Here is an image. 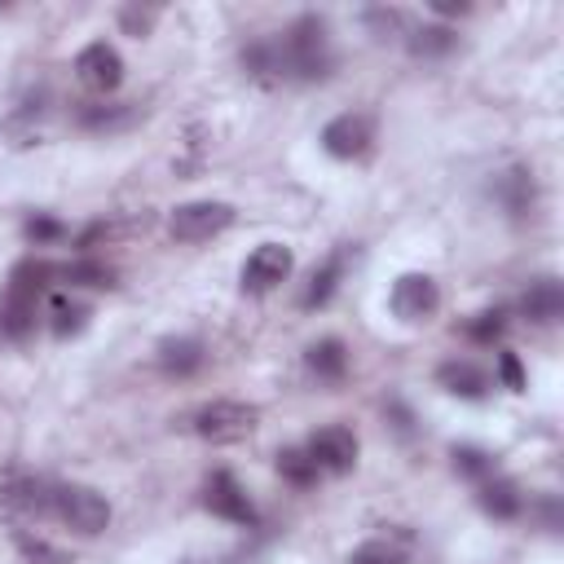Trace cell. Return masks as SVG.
Returning <instances> with one entry per match:
<instances>
[{
	"mask_svg": "<svg viewBox=\"0 0 564 564\" xmlns=\"http://www.w3.org/2000/svg\"><path fill=\"white\" fill-rule=\"evenodd\" d=\"M282 57H286V79H326L335 70V48H330V26L317 13H300L282 35Z\"/></svg>",
	"mask_w": 564,
	"mask_h": 564,
	"instance_id": "obj_1",
	"label": "cell"
},
{
	"mask_svg": "<svg viewBox=\"0 0 564 564\" xmlns=\"http://www.w3.org/2000/svg\"><path fill=\"white\" fill-rule=\"evenodd\" d=\"M40 520H53V480L31 476V471H4L0 476V524L26 533Z\"/></svg>",
	"mask_w": 564,
	"mask_h": 564,
	"instance_id": "obj_2",
	"label": "cell"
},
{
	"mask_svg": "<svg viewBox=\"0 0 564 564\" xmlns=\"http://www.w3.org/2000/svg\"><path fill=\"white\" fill-rule=\"evenodd\" d=\"M53 520L66 524V529L79 533V538H97V533H106V524H110V502H106L101 489L79 485V480L53 485Z\"/></svg>",
	"mask_w": 564,
	"mask_h": 564,
	"instance_id": "obj_3",
	"label": "cell"
},
{
	"mask_svg": "<svg viewBox=\"0 0 564 564\" xmlns=\"http://www.w3.org/2000/svg\"><path fill=\"white\" fill-rule=\"evenodd\" d=\"M256 423H260V410L247 401H207L189 414V432L212 445H238L256 432Z\"/></svg>",
	"mask_w": 564,
	"mask_h": 564,
	"instance_id": "obj_4",
	"label": "cell"
},
{
	"mask_svg": "<svg viewBox=\"0 0 564 564\" xmlns=\"http://www.w3.org/2000/svg\"><path fill=\"white\" fill-rule=\"evenodd\" d=\"M229 225H234V207L220 198H194L167 216V229L176 242H207V238L225 234Z\"/></svg>",
	"mask_w": 564,
	"mask_h": 564,
	"instance_id": "obj_5",
	"label": "cell"
},
{
	"mask_svg": "<svg viewBox=\"0 0 564 564\" xmlns=\"http://www.w3.org/2000/svg\"><path fill=\"white\" fill-rule=\"evenodd\" d=\"M304 449H308V458L317 463V471H326V476H344V471L357 467L361 441H357L352 427H344V423H326V427H317V432L308 436Z\"/></svg>",
	"mask_w": 564,
	"mask_h": 564,
	"instance_id": "obj_6",
	"label": "cell"
},
{
	"mask_svg": "<svg viewBox=\"0 0 564 564\" xmlns=\"http://www.w3.org/2000/svg\"><path fill=\"white\" fill-rule=\"evenodd\" d=\"M291 269H295L291 247H282V242H260V247L247 256V264H242V291L264 295V291L282 286V282L291 278Z\"/></svg>",
	"mask_w": 564,
	"mask_h": 564,
	"instance_id": "obj_7",
	"label": "cell"
},
{
	"mask_svg": "<svg viewBox=\"0 0 564 564\" xmlns=\"http://www.w3.org/2000/svg\"><path fill=\"white\" fill-rule=\"evenodd\" d=\"M388 304L401 322H427L441 308V286L427 273H401L388 291Z\"/></svg>",
	"mask_w": 564,
	"mask_h": 564,
	"instance_id": "obj_8",
	"label": "cell"
},
{
	"mask_svg": "<svg viewBox=\"0 0 564 564\" xmlns=\"http://www.w3.org/2000/svg\"><path fill=\"white\" fill-rule=\"evenodd\" d=\"M75 75H79V84L93 88V93H115V88L123 84V57H119L115 44L93 40V44H84V48L75 53Z\"/></svg>",
	"mask_w": 564,
	"mask_h": 564,
	"instance_id": "obj_9",
	"label": "cell"
},
{
	"mask_svg": "<svg viewBox=\"0 0 564 564\" xmlns=\"http://www.w3.org/2000/svg\"><path fill=\"white\" fill-rule=\"evenodd\" d=\"M203 507L212 511V516H220V520H229V524H256L260 516H256V502L247 498V489L229 476V471H212L207 476V485H203Z\"/></svg>",
	"mask_w": 564,
	"mask_h": 564,
	"instance_id": "obj_10",
	"label": "cell"
},
{
	"mask_svg": "<svg viewBox=\"0 0 564 564\" xmlns=\"http://www.w3.org/2000/svg\"><path fill=\"white\" fill-rule=\"evenodd\" d=\"M370 141H375V128H370L366 115H335V119L322 128V150H326L330 159H344V163L370 154Z\"/></svg>",
	"mask_w": 564,
	"mask_h": 564,
	"instance_id": "obj_11",
	"label": "cell"
},
{
	"mask_svg": "<svg viewBox=\"0 0 564 564\" xmlns=\"http://www.w3.org/2000/svg\"><path fill=\"white\" fill-rule=\"evenodd\" d=\"M436 383L449 392V397H463V401H485L489 397V375L476 366V361H467V357H454V361H445L441 370H436Z\"/></svg>",
	"mask_w": 564,
	"mask_h": 564,
	"instance_id": "obj_12",
	"label": "cell"
},
{
	"mask_svg": "<svg viewBox=\"0 0 564 564\" xmlns=\"http://www.w3.org/2000/svg\"><path fill=\"white\" fill-rule=\"evenodd\" d=\"M53 278H57V264H48V260H40V256H26V260H18V264L9 269V286H4V295L40 304V295L48 291Z\"/></svg>",
	"mask_w": 564,
	"mask_h": 564,
	"instance_id": "obj_13",
	"label": "cell"
},
{
	"mask_svg": "<svg viewBox=\"0 0 564 564\" xmlns=\"http://www.w3.org/2000/svg\"><path fill=\"white\" fill-rule=\"evenodd\" d=\"M520 313H524L529 322H538V326L560 322V313H564V286H560L555 278H538V282H529V291L520 295Z\"/></svg>",
	"mask_w": 564,
	"mask_h": 564,
	"instance_id": "obj_14",
	"label": "cell"
},
{
	"mask_svg": "<svg viewBox=\"0 0 564 564\" xmlns=\"http://www.w3.org/2000/svg\"><path fill=\"white\" fill-rule=\"evenodd\" d=\"M242 66H247L256 79H264V84H278V79H286L282 40H278V35H260V40H251V44L242 48Z\"/></svg>",
	"mask_w": 564,
	"mask_h": 564,
	"instance_id": "obj_15",
	"label": "cell"
},
{
	"mask_svg": "<svg viewBox=\"0 0 564 564\" xmlns=\"http://www.w3.org/2000/svg\"><path fill=\"white\" fill-rule=\"evenodd\" d=\"M203 361H207V352H203V344L189 339V335L159 344V370L172 375V379H189L194 370H203Z\"/></svg>",
	"mask_w": 564,
	"mask_h": 564,
	"instance_id": "obj_16",
	"label": "cell"
},
{
	"mask_svg": "<svg viewBox=\"0 0 564 564\" xmlns=\"http://www.w3.org/2000/svg\"><path fill=\"white\" fill-rule=\"evenodd\" d=\"M405 48L414 57H423V62H436V57H449L458 48V31L445 26V22H427V26H414L405 35Z\"/></svg>",
	"mask_w": 564,
	"mask_h": 564,
	"instance_id": "obj_17",
	"label": "cell"
},
{
	"mask_svg": "<svg viewBox=\"0 0 564 564\" xmlns=\"http://www.w3.org/2000/svg\"><path fill=\"white\" fill-rule=\"evenodd\" d=\"M480 507H485V516H494V520H516L520 511H524V498H520V489L507 480V476H489V480H480Z\"/></svg>",
	"mask_w": 564,
	"mask_h": 564,
	"instance_id": "obj_18",
	"label": "cell"
},
{
	"mask_svg": "<svg viewBox=\"0 0 564 564\" xmlns=\"http://www.w3.org/2000/svg\"><path fill=\"white\" fill-rule=\"evenodd\" d=\"M304 361H308V370H313L317 379H326V383H335V379L348 375V348H344V339H335V335L308 344Z\"/></svg>",
	"mask_w": 564,
	"mask_h": 564,
	"instance_id": "obj_19",
	"label": "cell"
},
{
	"mask_svg": "<svg viewBox=\"0 0 564 564\" xmlns=\"http://www.w3.org/2000/svg\"><path fill=\"white\" fill-rule=\"evenodd\" d=\"M344 264H348V251H335L317 273H313V282L304 286V295H300V304L304 308H326L330 304V295L339 291V278H344Z\"/></svg>",
	"mask_w": 564,
	"mask_h": 564,
	"instance_id": "obj_20",
	"label": "cell"
},
{
	"mask_svg": "<svg viewBox=\"0 0 564 564\" xmlns=\"http://www.w3.org/2000/svg\"><path fill=\"white\" fill-rule=\"evenodd\" d=\"M494 189H498V203H502L511 216H524V212L533 207V172H529V167H507Z\"/></svg>",
	"mask_w": 564,
	"mask_h": 564,
	"instance_id": "obj_21",
	"label": "cell"
},
{
	"mask_svg": "<svg viewBox=\"0 0 564 564\" xmlns=\"http://www.w3.org/2000/svg\"><path fill=\"white\" fill-rule=\"evenodd\" d=\"M88 317H93V308L84 304V300H75V295H53L48 300V326H53V335L57 339H66V335H79L84 326H88Z\"/></svg>",
	"mask_w": 564,
	"mask_h": 564,
	"instance_id": "obj_22",
	"label": "cell"
},
{
	"mask_svg": "<svg viewBox=\"0 0 564 564\" xmlns=\"http://www.w3.org/2000/svg\"><path fill=\"white\" fill-rule=\"evenodd\" d=\"M57 278L70 282V286H88V291L115 286V269H110L106 260H93V256H79V260H70V264H62Z\"/></svg>",
	"mask_w": 564,
	"mask_h": 564,
	"instance_id": "obj_23",
	"label": "cell"
},
{
	"mask_svg": "<svg viewBox=\"0 0 564 564\" xmlns=\"http://www.w3.org/2000/svg\"><path fill=\"white\" fill-rule=\"evenodd\" d=\"M31 330H35V304L4 295V300H0V335H4V339H26Z\"/></svg>",
	"mask_w": 564,
	"mask_h": 564,
	"instance_id": "obj_24",
	"label": "cell"
},
{
	"mask_svg": "<svg viewBox=\"0 0 564 564\" xmlns=\"http://www.w3.org/2000/svg\"><path fill=\"white\" fill-rule=\"evenodd\" d=\"M132 119H137V106H123V101H119V106H106V101H101V106H84V110H79V123L93 128V132H119V128H128Z\"/></svg>",
	"mask_w": 564,
	"mask_h": 564,
	"instance_id": "obj_25",
	"label": "cell"
},
{
	"mask_svg": "<svg viewBox=\"0 0 564 564\" xmlns=\"http://www.w3.org/2000/svg\"><path fill=\"white\" fill-rule=\"evenodd\" d=\"M278 476L282 480H291L295 489H308V485H317V463L308 458V449H282L278 454Z\"/></svg>",
	"mask_w": 564,
	"mask_h": 564,
	"instance_id": "obj_26",
	"label": "cell"
},
{
	"mask_svg": "<svg viewBox=\"0 0 564 564\" xmlns=\"http://www.w3.org/2000/svg\"><path fill=\"white\" fill-rule=\"evenodd\" d=\"M454 471L458 476H467V480H489V476H498V467H494V454H485V449H476V445H454Z\"/></svg>",
	"mask_w": 564,
	"mask_h": 564,
	"instance_id": "obj_27",
	"label": "cell"
},
{
	"mask_svg": "<svg viewBox=\"0 0 564 564\" xmlns=\"http://www.w3.org/2000/svg\"><path fill=\"white\" fill-rule=\"evenodd\" d=\"M348 564H405V546L392 538H370L348 555Z\"/></svg>",
	"mask_w": 564,
	"mask_h": 564,
	"instance_id": "obj_28",
	"label": "cell"
},
{
	"mask_svg": "<svg viewBox=\"0 0 564 564\" xmlns=\"http://www.w3.org/2000/svg\"><path fill=\"white\" fill-rule=\"evenodd\" d=\"M463 330H467L476 344H494V339H502V330H507V313H502V308H480V313H471V317L463 322Z\"/></svg>",
	"mask_w": 564,
	"mask_h": 564,
	"instance_id": "obj_29",
	"label": "cell"
},
{
	"mask_svg": "<svg viewBox=\"0 0 564 564\" xmlns=\"http://www.w3.org/2000/svg\"><path fill=\"white\" fill-rule=\"evenodd\" d=\"M18 551H22V560H26V564H70L53 542L31 538V533H18Z\"/></svg>",
	"mask_w": 564,
	"mask_h": 564,
	"instance_id": "obj_30",
	"label": "cell"
},
{
	"mask_svg": "<svg viewBox=\"0 0 564 564\" xmlns=\"http://www.w3.org/2000/svg\"><path fill=\"white\" fill-rule=\"evenodd\" d=\"M154 22H159V9H141V4H123V9H119V26H123L128 35H137V40L150 35Z\"/></svg>",
	"mask_w": 564,
	"mask_h": 564,
	"instance_id": "obj_31",
	"label": "cell"
},
{
	"mask_svg": "<svg viewBox=\"0 0 564 564\" xmlns=\"http://www.w3.org/2000/svg\"><path fill=\"white\" fill-rule=\"evenodd\" d=\"M22 234H26V242L44 247V242H57V238H66V225H62V220H53V216H31V220L22 225Z\"/></svg>",
	"mask_w": 564,
	"mask_h": 564,
	"instance_id": "obj_32",
	"label": "cell"
},
{
	"mask_svg": "<svg viewBox=\"0 0 564 564\" xmlns=\"http://www.w3.org/2000/svg\"><path fill=\"white\" fill-rule=\"evenodd\" d=\"M498 379H502V388H511V392L524 388V370H520V357H516V352H498Z\"/></svg>",
	"mask_w": 564,
	"mask_h": 564,
	"instance_id": "obj_33",
	"label": "cell"
},
{
	"mask_svg": "<svg viewBox=\"0 0 564 564\" xmlns=\"http://www.w3.org/2000/svg\"><path fill=\"white\" fill-rule=\"evenodd\" d=\"M366 22H370V26L392 31V26H401V9H370V13H366Z\"/></svg>",
	"mask_w": 564,
	"mask_h": 564,
	"instance_id": "obj_34",
	"label": "cell"
},
{
	"mask_svg": "<svg viewBox=\"0 0 564 564\" xmlns=\"http://www.w3.org/2000/svg\"><path fill=\"white\" fill-rule=\"evenodd\" d=\"M432 13H441V18H463V13H471V4H432Z\"/></svg>",
	"mask_w": 564,
	"mask_h": 564,
	"instance_id": "obj_35",
	"label": "cell"
}]
</instances>
